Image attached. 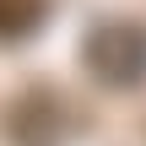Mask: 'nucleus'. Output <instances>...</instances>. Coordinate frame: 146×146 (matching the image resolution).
<instances>
[{"label":"nucleus","mask_w":146,"mask_h":146,"mask_svg":"<svg viewBox=\"0 0 146 146\" xmlns=\"http://www.w3.org/2000/svg\"><path fill=\"white\" fill-rule=\"evenodd\" d=\"M81 60L103 87H141L146 81V33L135 22H103L87 33Z\"/></svg>","instance_id":"1"},{"label":"nucleus","mask_w":146,"mask_h":146,"mask_svg":"<svg viewBox=\"0 0 146 146\" xmlns=\"http://www.w3.org/2000/svg\"><path fill=\"white\" fill-rule=\"evenodd\" d=\"M0 130H5L11 146H60L70 135V114L60 108L54 92H27V98H16L5 108Z\"/></svg>","instance_id":"2"},{"label":"nucleus","mask_w":146,"mask_h":146,"mask_svg":"<svg viewBox=\"0 0 146 146\" xmlns=\"http://www.w3.org/2000/svg\"><path fill=\"white\" fill-rule=\"evenodd\" d=\"M43 22V0H0V38H27Z\"/></svg>","instance_id":"3"}]
</instances>
